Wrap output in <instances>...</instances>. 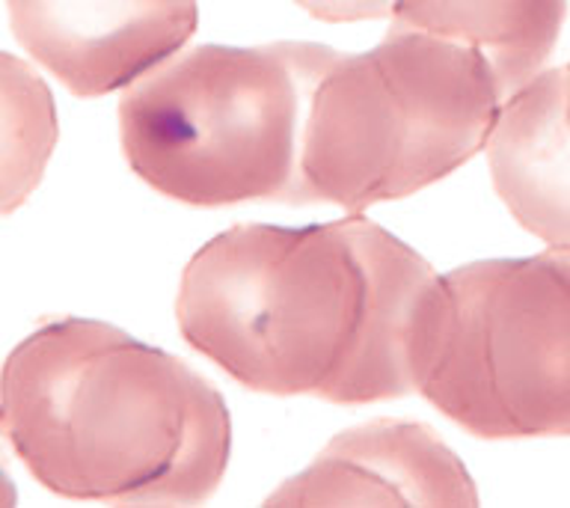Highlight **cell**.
Instances as JSON below:
<instances>
[{"mask_svg":"<svg viewBox=\"0 0 570 508\" xmlns=\"http://www.w3.org/2000/svg\"><path fill=\"white\" fill-rule=\"evenodd\" d=\"M53 143L51 89L30 66L0 51V214L16 212L33 194Z\"/></svg>","mask_w":570,"mask_h":508,"instance_id":"obj_5","label":"cell"},{"mask_svg":"<svg viewBox=\"0 0 570 508\" xmlns=\"http://www.w3.org/2000/svg\"><path fill=\"white\" fill-rule=\"evenodd\" d=\"M9 9L21 45L75 96L125 87L167 51L137 0H9Z\"/></svg>","mask_w":570,"mask_h":508,"instance_id":"obj_4","label":"cell"},{"mask_svg":"<svg viewBox=\"0 0 570 508\" xmlns=\"http://www.w3.org/2000/svg\"><path fill=\"white\" fill-rule=\"evenodd\" d=\"M16 502V485L9 481V476L0 467V506H12Z\"/></svg>","mask_w":570,"mask_h":508,"instance_id":"obj_6","label":"cell"},{"mask_svg":"<svg viewBox=\"0 0 570 508\" xmlns=\"http://www.w3.org/2000/svg\"><path fill=\"white\" fill-rule=\"evenodd\" d=\"M0 431L60 497H208L229 452L220 395L110 324H45L0 372Z\"/></svg>","mask_w":570,"mask_h":508,"instance_id":"obj_2","label":"cell"},{"mask_svg":"<svg viewBox=\"0 0 570 508\" xmlns=\"http://www.w3.org/2000/svg\"><path fill=\"white\" fill-rule=\"evenodd\" d=\"M247 57L196 53L119 105L122 146L151 187L190 205L249 196L303 199L301 158L312 89L279 78L247 84Z\"/></svg>","mask_w":570,"mask_h":508,"instance_id":"obj_3","label":"cell"},{"mask_svg":"<svg viewBox=\"0 0 570 508\" xmlns=\"http://www.w3.org/2000/svg\"><path fill=\"white\" fill-rule=\"evenodd\" d=\"M368 223L324 229H235L187 271L185 336L238 381L338 401L333 354H351L368 401L410 390V330L431 271L383 235L368 271Z\"/></svg>","mask_w":570,"mask_h":508,"instance_id":"obj_1","label":"cell"}]
</instances>
